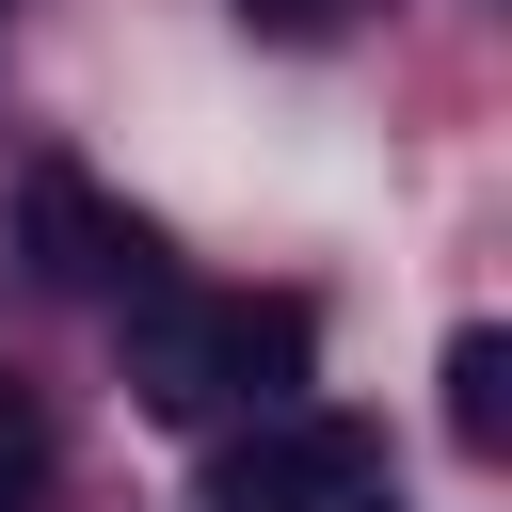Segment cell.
Instances as JSON below:
<instances>
[{
    "instance_id": "1",
    "label": "cell",
    "mask_w": 512,
    "mask_h": 512,
    "mask_svg": "<svg viewBox=\"0 0 512 512\" xmlns=\"http://www.w3.org/2000/svg\"><path fill=\"white\" fill-rule=\"evenodd\" d=\"M128 368L176 432H224V416H304V304H208V288H128Z\"/></svg>"
},
{
    "instance_id": "2",
    "label": "cell",
    "mask_w": 512,
    "mask_h": 512,
    "mask_svg": "<svg viewBox=\"0 0 512 512\" xmlns=\"http://www.w3.org/2000/svg\"><path fill=\"white\" fill-rule=\"evenodd\" d=\"M352 496H368V432L336 416H256L208 480V512H352Z\"/></svg>"
},
{
    "instance_id": "3",
    "label": "cell",
    "mask_w": 512,
    "mask_h": 512,
    "mask_svg": "<svg viewBox=\"0 0 512 512\" xmlns=\"http://www.w3.org/2000/svg\"><path fill=\"white\" fill-rule=\"evenodd\" d=\"M448 432L496 448V336H448Z\"/></svg>"
},
{
    "instance_id": "4",
    "label": "cell",
    "mask_w": 512,
    "mask_h": 512,
    "mask_svg": "<svg viewBox=\"0 0 512 512\" xmlns=\"http://www.w3.org/2000/svg\"><path fill=\"white\" fill-rule=\"evenodd\" d=\"M32 480H48V448H32V416L0 400V512H32Z\"/></svg>"
}]
</instances>
